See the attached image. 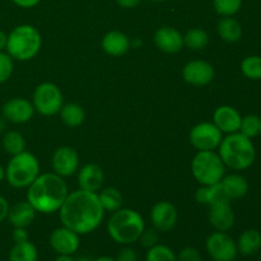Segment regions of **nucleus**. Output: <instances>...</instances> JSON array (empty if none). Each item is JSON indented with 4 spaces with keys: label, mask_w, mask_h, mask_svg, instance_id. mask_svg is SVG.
Masks as SVG:
<instances>
[{
    "label": "nucleus",
    "mask_w": 261,
    "mask_h": 261,
    "mask_svg": "<svg viewBox=\"0 0 261 261\" xmlns=\"http://www.w3.org/2000/svg\"><path fill=\"white\" fill-rule=\"evenodd\" d=\"M12 237L14 244H17V242H24L30 240V234H28L27 228H19V227L13 229Z\"/></svg>",
    "instance_id": "obj_39"
},
{
    "label": "nucleus",
    "mask_w": 261,
    "mask_h": 261,
    "mask_svg": "<svg viewBox=\"0 0 261 261\" xmlns=\"http://www.w3.org/2000/svg\"><path fill=\"white\" fill-rule=\"evenodd\" d=\"M191 172L201 186H211L221 182L226 166L214 150H198L191 161Z\"/></svg>",
    "instance_id": "obj_7"
},
{
    "label": "nucleus",
    "mask_w": 261,
    "mask_h": 261,
    "mask_svg": "<svg viewBox=\"0 0 261 261\" xmlns=\"http://www.w3.org/2000/svg\"><path fill=\"white\" fill-rule=\"evenodd\" d=\"M76 181H78V186L81 190L97 193L101 190L102 185H103L105 173L98 165L88 163L79 170Z\"/></svg>",
    "instance_id": "obj_19"
},
{
    "label": "nucleus",
    "mask_w": 261,
    "mask_h": 261,
    "mask_svg": "<svg viewBox=\"0 0 261 261\" xmlns=\"http://www.w3.org/2000/svg\"><path fill=\"white\" fill-rule=\"evenodd\" d=\"M260 132V116L256 115H247L241 120V126H240V133L246 135L247 138L257 137Z\"/></svg>",
    "instance_id": "obj_34"
},
{
    "label": "nucleus",
    "mask_w": 261,
    "mask_h": 261,
    "mask_svg": "<svg viewBox=\"0 0 261 261\" xmlns=\"http://www.w3.org/2000/svg\"><path fill=\"white\" fill-rule=\"evenodd\" d=\"M182 78L191 86H206L214 79V68L205 60H191L184 66Z\"/></svg>",
    "instance_id": "obj_15"
},
{
    "label": "nucleus",
    "mask_w": 261,
    "mask_h": 261,
    "mask_svg": "<svg viewBox=\"0 0 261 261\" xmlns=\"http://www.w3.org/2000/svg\"><path fill=\"white\" fill-rule=\"evenodd\" d=\"M51 166H53L54 173L59 175L60 177L64 178L73 176L79 167L78 152L68 145L58 148L51 158Z\"/></svg>",
    "instance_id": "obj_11"
},
{
    "label": "nucleus",
    "mask_w": 261,
    "mask_h": 261,
    "mask_svg": "<svg viewBox=\"0 0 261 261\" xmlns=\"http://www.w3.org/2000/svg\"><path fill=\"white\" fill-rule=\"evenodd\" d=\"M50 246L58 255H74L81 246V236L68 227H59L51 233Z\"/></svg>",
    "instance_id": "obj_13"
},
{
    "label": "nucleus",
    "mask_w": 261,
    "mask_h": 261,
    "mask_svg": "<svg viewBox=\"0 0 261 261\" xmlns=\"http://www.w3.org/2000/svg\"><path fill=\"white\" fill-rule=\"evenodd\" d=\"M117 5L124 9H133L142 3V0H116Z\"/></svg>",
    "instance_id": "obj_42"
},
{
    "label": "nucleus",
    "mask_w": 261,
    "mask_h": 261,
    "mask_svg": "<svg viewBox=\"0 0 261 261\" xmlns=\"http://www.w3.org/2000/svg\"><path fill=\"white\" fill-rule=\"evenodd\" d=\"M209 35L203 28H191L184 35V46L193 51H200L208 46Z\"/></svg>",
    "instance_id": "obj_30"
},
{
    "label": "nucleus",
    "mask_w": 261,
    "mask_h": 261,
    "mask_svg": "<svg viewBox=\"0 0 261 261\" xmlns=\"http://www.w3.org/2000/svg\"><path fill=\"white\" fill-rule=\"evenodd\" d=\"M36 213L37 212L27 200L18 201L14 205L9 206L7 219L14 228H27L35 221Z\"/></svg>",
    "instance_id": "obj_20"
},
{
    "label": "nucleus",
    "mask_w": 261,
    "mask_h": 261,
    "mask_svg": "<svg viewBox=\"0 0 261 261\" xmlns=\"http://www.w3.org/2000/svg\"><path fill=\"white\" fill-rule=\"evenodd\" d=\"M241 71L247 79H251V81H261V56H246L241 63Z\"/></svg>",
    "instance_id": "obj_31"
},
{
    "label": "nucleus",
    "mask_w": 261,
    "mask_h": 261,
    "mask_svg": "<svg viewBox=\"0 0 261 261\" xmlns=\"http://www.w3.org/2000/svg\"><path fill=\"white\" fill-rule=\"evenodd\" d=\"M2 145L5 152L10 155L19 154L25 150V139L19 132L8 130L4 133L2 139Z\"/></svg>",
    "instance_id": "obj_28"
},
{
    "label": "nucleus",
    "mask_w": 261,
    "mask_h": 261,
    "mask_svg": "<svg viewBox=\"0 0 261 261\" xmlns=\"http://www.w3.org/2000/svg\"><path fill=\"white\" fill-rule=\"evenodd\" d=\"M63 93L56 84L45 82L36 87L32 96L35 111L42 116H54L59 114L63 107Z\"/></svg>",
    "instance_id": "obj_8"
},
{
    "label": "nucleus",
    "mask_w": 261,
    "mask_h": 261,
    "mask_svg": "<svg viewBox=\"0 0 261 261\" xmlns=\"http://www.w3.org/2000/svg\"><path fill=\"white\" fill-rule=\"evenodd\" d=\"M244 0H213V7L221 17H233L240 12Z\"/></svg>",
    "instance_id": "obj_33"
},
{
    "label": "nucleus",
    "mask_w": 261,
    "mask_h": 261,
    "mask_svg": "<svg viewBox=\"0 0 261 261\" xmlns=\"http://www.w3.org/2000/svg\"><path fill=\"white\" fill-rule=\"evenodd\" d=\"M208 219L216 231L228 232L236 221L231 201H219L209 205Z\"/></svg>",
    "instance_id": "obj_16"
},
{
    "label": "nucleus",
    "mask_w": 261,
    "mask_h": 261,
    "mask_svg": "<svg viewBox=\"0 0 261 261\" xmlns=\"http://www.w3.org/2000/svg\"><path fill=\"white\" fill-rule=\"evenodd\" d=\"M158 241H160V232H158L154 227L143 229L142 234H140L139 240H138V242H139L143 247H145V249H150V247L155 246L157 244H160Z\"/></svg>",
    "instance_id": "obj_36"
},
{
    "label": "nucleus",
    "mask_w": 261,
    "mask_h": 261,
    "mask_svg": "<svg viewBox=\"0 0 261 261\" xmlns=\"http://www.w3.org/2000/svg\"><path fill=\"white\" fill-rule=\"evenodd\" d=\"M106 212L102 208L97 193L78 189L68 194L59 209L61 224L76 232L79 236L88 234L98 228Z\"/></svg>",
    "instance_id": "obj_1"
},
{
    "label": "nucleus",
    "mask_w": 261,
    "mask_h": 261,
    "mask_svg": "<svg viewBox=\"0 0 261 261\" xmlns=\"http://www.w3.org/2000/svg\"><path fill=\"white\" fill-rule=\"evenodd\" d=\"M205 250L214 261H234L239 254L237 244L227 232L216 231L208 236Z\"/></svg>",
    "instance_id": "obj_9"
},
{
    "label": "nucleus",
    "mask_w": 261,
    "mask_h": 261,
    "mask_svg": "<svg viewBox=\"0 0 261 261\" xmlns=\"http://www.w3.org/2000/svg\"><path fill=\"white\" fill-rule=\"evenodd\" d=\"M178 213L176 206L170 201H158L150 209V222L158 232H168L177 223Z\"/></svg>",
    "instance_id": "obj_12"
},
{
    "label": "nucleus",
    "mask_w": 261,
    "mask_h": 261,
    "mask_svg": "<svg viewBox=\"0 0 261 261\" xmlns=\"http://www.w3.org/2000/svg\"><path fill=\"white\" fill-rule=\"evenodd\" d=\"M102 48L110 56H121L132 47V41L120 31H110L102 38Z\"/></svg>",
    "instance_id": "obj_21"
},
{
    "label": "nucleus",
    "mask_w": 261,
    "mask_h": 261,
    "mask_svg": "<svg viewBox=\"0 0 261 261\" xmlns=\"http://www.w3.org/2000/svg\"><path fill=\"white\" fill-rule=\"evenodd\" d=\"M221 185L229 201L233 199L244 198L249 193V182L244 176L239 173L224 175V177L221 180Z\"/></svg>",
    "instance_id": "obj_22"
},
{
    "label": "nucleus",
    "mask_w": 261,
    "mask_h": 261,
    "mask_svg": "<svg viewBox=\"0 0 261 261\" xmlns=\"http://www.w3.org/2000/svg\"><path fill=\"white\" fill-rule=\"evenodd\" d=\"M116 261H138V254L133 247L129 246H124L121 250L119 251L117 256L115 257Z\"/></svg>",
    "instance_id": "obj_38"
},
{
    "label": "nucleus",
    "mask_w": 261,
    "mask_h": 261,
    "mask_svg": "<svg viewBox=\"0 0 261 261\" xmlns=\"http://www.w3.org/2000/svg\"><path fill=\"white\" fill-rule=\"evenodd\" d=\"M259 135L261 137V117H260V132H259Z\"/></svg>",
    "instance_id": "obj_49"
},
{
    "label": "nucleus",
    "mask_w": 261,
    "mask_h": 261,
    "mask_svg": "<svg viewBox=\"0 0 261 261\" xmlns=\"http://www.w3.org/2000/svg\"><path fill=\"white\" fill-rule=\"evenodd\" d=\"M40 175V163L32 153L24 152L12 155L5 167V180L15 189H25Z\"/></svg>",
    "instance_id": "obj_6"
},
{
    "label": "nucleus",
    "mask_w": 261,
    "mask_h": 261,
    "mask_svg": "<svg viewBox=\"0 0 261 261\" xmlns=\"http://www.w3.org/2000/svg\"><path fill=\"white\" fill-rule=\"evenodd\" d=\"M42 38L37 28L31 24H20L13 28L7 38V53L13 60H32L41 50Z\"/></svg>",
    "instance_id": "obj_5"
},
{
    "label": "nucleus",
    "mask_w": 261,
    "mask_h": 261,
    "mask_svg": "<svg viewBox=\"0 0 261 261\" xmlns=\"http://www.w3.org/2000/svg\"><path fill=\"white\" fill-rule=\"evenodd\" d=\"M236 244L240 254L245 256H251L261 250V233L254 228L246 229L240 234Z\"/></svg>",
    "instance_id": "obj_23"
},
{
    "label": "nucleus",
    "mask_w": 261,
    "mask_h": 261,
    "mask_svg": "<svg viewBox=\"0 0 261 261\" xmlns=\"http://www.w3.org/2000/svg\"><path fill=\"white\" fill-rule=\"evenodd\" d=\"M59 114H60L61 121L69 127L79 126L83 124L84 119H86V112H84L83 107L78 103L63 105Z\"/></svg>",
    "instance_id": "obj_27"
},
{
    "label": "nucleus",
    "mask_w": 261,
    "mask_h": 261,
    "mask_svg": "<svg viewBox=\"0 0 261 261\" xmlns=\"http://www.w3.org/2000/svg\"><path fill=\"white\" fill-rule=\"evenodd\" d=\"M3 180H5V168L0 165V182H2Z\"/></svg>",
    "instance_id": "obj_46"
},
{
    "label": "nucleus",
    "mask_w": 261,
    "mask_h": 261,
    "mask_svg": "<svg viewBox=\"0 0 261 261\" xmlns=\"http://www.w3.org/2000/svg\"><path fill=\"white\" fill-rule=\"evenodd\" d=\"M223 139V133L209 121L196 124L189 133L190 144L198 150H216L218 149Z\"/></svg>",
    "instance_id": "obj_10"
},
{
    "label": "nucleus",
    "mask_w": 261,
    "mask_h": 261,
    "mask_svg": "<svg viewBox=\"0 0 261 261\" xmlns=\"http://www.w3.org/2000/svg\"><path fill=\"white\" fill-rule=\"evenodd\" d=\"M195 199L199 204H203V205H212V204L219 203V201H229L222 189L221 182L199 188L196 190Z\"/></svg>",
    "instance_id": "obj_25"
},
{
    "label": "nucleus",
    "mask_w": 261,
    "mask_h": 261,
    "mask_svg": "<svg viewBox=\"0 0 261 261\" xmlns=\"http://www.w3.org/2000/svg\"><path fill=\"white\" fill-rule=\"evenodd\" d=\"M54 261H75L73 255H58Z\"/></svg>",
    "instance_id": "obj_44"
},
{
    "label": "nucleus",
    "mask_w": 261,
    "mask_h": 261,
    "mask_svg": "<svg viewBox=\"0 0 261 261\" xmlns=\"http://www.w3.org/2000/svg\"><path fill=\"white\" fill-rule=\"evenodd\" d=\"M17 7L23 8V9H31V8H35L36 5H38L41 3V0H12Z\"/></svg>",
    "instance_id": "obj_41"
},
{
    "label": "nucleus",
    "mask_w": 261,
    "mask_h": 261,
    "mask_svg": "<svg viewBox=\"0 0 261 261\" xmlns=\"http://www.w3.org/2000/svg\"><path fill=\"white\" fill-rule=\"evenodd\" d=\"M13 70H14V64L12 56L8 53L0 51V84L5 83L12 76Z\"/></svg>",
    "instance_id": "obj_35"
},
{
    "label": "nucleus",
    "mask_w": 261,
    "mask_h": 261,
    "mask_svg": "<svg viewBox=\"0 0 261 261\" xmlns=\"http://www.w3.org/2000/svg\"><path fill=\"white\" fill-rule=\"evenodd\" d=\"M2 114L7 121L22 125L32 119L35 115V107L31 101L18 97V98L9 99L3 105Z\"/></svg>",
    "instance_id": "obj_14"
},
{
    "label": "nucleus",
    "mask_w": 261,
    "mask_h": 261,
    "mask_svg": "<svg viewBox=\"0 0 261 261\" xmlns=\"http://www.w3.org/2000/svg\"><path fill=\"white\" fill-rule=\"evenodd\" d=\"M145 228L144 219L134 209L120 208L114 212L107 222V232L112 241L122 246H129L139 240Z\"/></svg>",
    "instance_id": "obj_4"
},
{
    "label": "nucleus",
    "mask_w": 261,
    "mask_h": 261,
    "mask_svg": "<svg viewBox=\"0 0 261 261\" xmlns=\"http://www.w3.org/2000/svg\"><path fill=\"white\" fill-rule=\"evenodd\" d=\"M176 261H201V255L198 249L188 246L176 255Z\"/></svg>",
    "instance_id": "obj_37"
},
{
    "label": "nucleus",
    "mask_w": 261,
    "mask_h": 261,
    "mask_svg": "<svg viewBox=\"0 0 261 261\" xmlns=\"http://www.w3.org/2000/svg\"><path fill=\"white\" fill-rule=\"evenodd\" d=\"M150 2H154V3H163V2H167V0H150Z\"/></svg>",
    "instance_id": "obj_48"
},
{
    "label": "nucleus",
    "mask_w": 261,
    "mask_h": 261,
    "mask_svg": "<svg viewBox=\"0 0 261 261\" xmlns=\"http://www.w3.org/2000/svg\"><path fill=\"white\" fill-rule=\"evenodd\" d=\"M219 37L228 43L239 42L242 37V25L236 18L222 17L217 24Z\"/></svg>",
    "instance_id": "obj_24"
},
{
    "label": "nucleus",
    "mask_w": 261,
    "mask_h": 261,
    "mask_svg": "<svg viewBox=\"0 0 261 261\" xmlns=\"http://www.w3.org/2000/svg\"><path fill=\"white\" fill-rule=\"evenodd\" d=\"M75 261H92V259H89L88 256H79L76 257Z\"/></svg>",
    "instance_id": "obj_47"
},
{
    "label": "nucleus",
    "mask_w": 261,
    "mask_h": 261,
    "mask_svg": "<svg viewBox=\"0 0 261 261\" xmlns=\"http://www.w3.org/2000/svg\"><path fill=\"white\" fill-rule=\"evenodd\" d=\"M7 33L3 32V31L0 30V51H4L5 47H7Z\"/></svg>",
    "instance_id": "obj_43"
},
{
    "label": "nucleus",
    "mask_w": 261,
    "mask_h": 261,
    "mask_svg": "<svg viewBox=\"0 0 261 261\" xmlns=\"http://www.w3.org/2000/svg\"><path fill=\"white\" fill-rule=\"evenodd\" d=\"M101 203L102 208L105 212H114L119 211L122 205V195L116 188H106L102 189L99 193H97Z\"/></svg>",
    "instance_id": "obj_29"
},
{
    "label": "nucleus",
    "mask_w": 261,
    "mask_h": 261,
    "mask_svg": "<svg viewBox=\"0 0 261 261\" xmlns=\"http://www.w3.org/2000/svg\"><path fill=\"white\" fill-rule=\"evenodd\" d=\"M242 116L234 107L224 105L219 106L213 114V124L223 134H233L240 132Z\"/></svg>",
    "instance_id": "obj_18"
},
{
    "label": "nucleus",
    "mask_w": 261,
    "mask_h": 261,
    "mask_svg": "<svg viewBox=\"0 0 261 261\" xmlns=\"http://www.w3.org/2000/svg\"><path fill=\"white\" fill-rule=\"evenodd\" d=\"M38 251L37 247L28 241L17 242L14 246L10 249L8 261H37Z\"/></svg>",
    "instance_id": "obj_26"
},
{
    "label": "nucleus",
    "mask_w": 261,
    "mask_h": 261,
    "mask_svg": "<svg viewBox=\"0 0 261 261\" xmlns=\"http://www.w3.org/2000/svg\"><path fill=\"white\" fill-rule=\"evenodd\" d=\"M260 260H261V250H260Z\"/></svg>",
    "instance_id": "obj_50"
},
{
    "label": "nucleus",
    "mask_w": 261,
    "mask_h": 261,
    "mask_svg": "<svg viewBox=\"0 0 261 261\" xmlns=\"http://www.w3.org/2000/svg\"><path fill=\"white\" fill-rule=\"evenodd\" d=\"M154 45L165 54H177L184 47V35L173 27H161L154 33Z\"/></svg>",
    "instance_id": "obj_17"
},
{
    "label": "nucleus",
    "mask_w": 261,
    "mask_h": 261,
    "mask_svg": "<svg viewBox=\"0 0 261 261\" xmlns=\"http://www.w3.org/2000/svg\"><path fill=\"white\" fill-rule=\"evenodd\" d=\"M92 261H116V260L111 256H99V257H96V259H93Z\"/></svg>",
    "instance_id": "obj_45"
},
{
    "label": "nucleus",
    "mask_w": 261,
    "mask_h": 261,
    "mask_svg": "<svg viewBox=\"0 0 261 261\" xmlns=\"http://www.w3.org/2000/svg\"><path fill=\"white\" fill-rule=\"evenodd\" d=\"M27 189V201L42 214L59 212L69 194L64 178L54 172L40 173Z\"/></svg>",
    "instance_id": "obj_2"
},
{
    "label": "nucleus",
    "mask_w": 261,
    "mask_h": 261,
    "mask_svg": "<svg viewBox=\"0 0 261 261\" xmlns=\"http://www.w3.org/2000/svg\"><path fill=\"white\" fill-rule=\"evenodd\" d=\"M145 261H176V254L167 245L157 244L155 246L147 249Z\"/></svg>",
    "instance_id": "obj_32"
},
{
    "label": "nucleus",
    "mask_w": 261,
    "mask_h": 261,
    "mask_svg": "<svg viewBox=\"0 0 261 261\" xmlns=\"http://www.w3.org/2000/svg\"><path fill=\"white\" fill-rule=\"evenodd\" d=\"M9 203L5 198L0 196V223L8 218V212H9Z\"/></svg>",
    "instance_id": "obj_40"
},
{
    "label": "nucleus",
    "mask_w": 261,
    "mask_h": 261,
    "mask_svg": "<svg viewBox=\"0 0 261 261\" xmlns=\"http://www.w3.org/2000/svg\"><path fill=\"white\" fill-rule=\"evenodd\" d=\"M218 154L224 166L233 171H244L251 167L256 158L255 145L250 138L240 132L227 134L218 147Z\"/></svg>",
    "instance_id": "obj_3"
}]
</instances>
